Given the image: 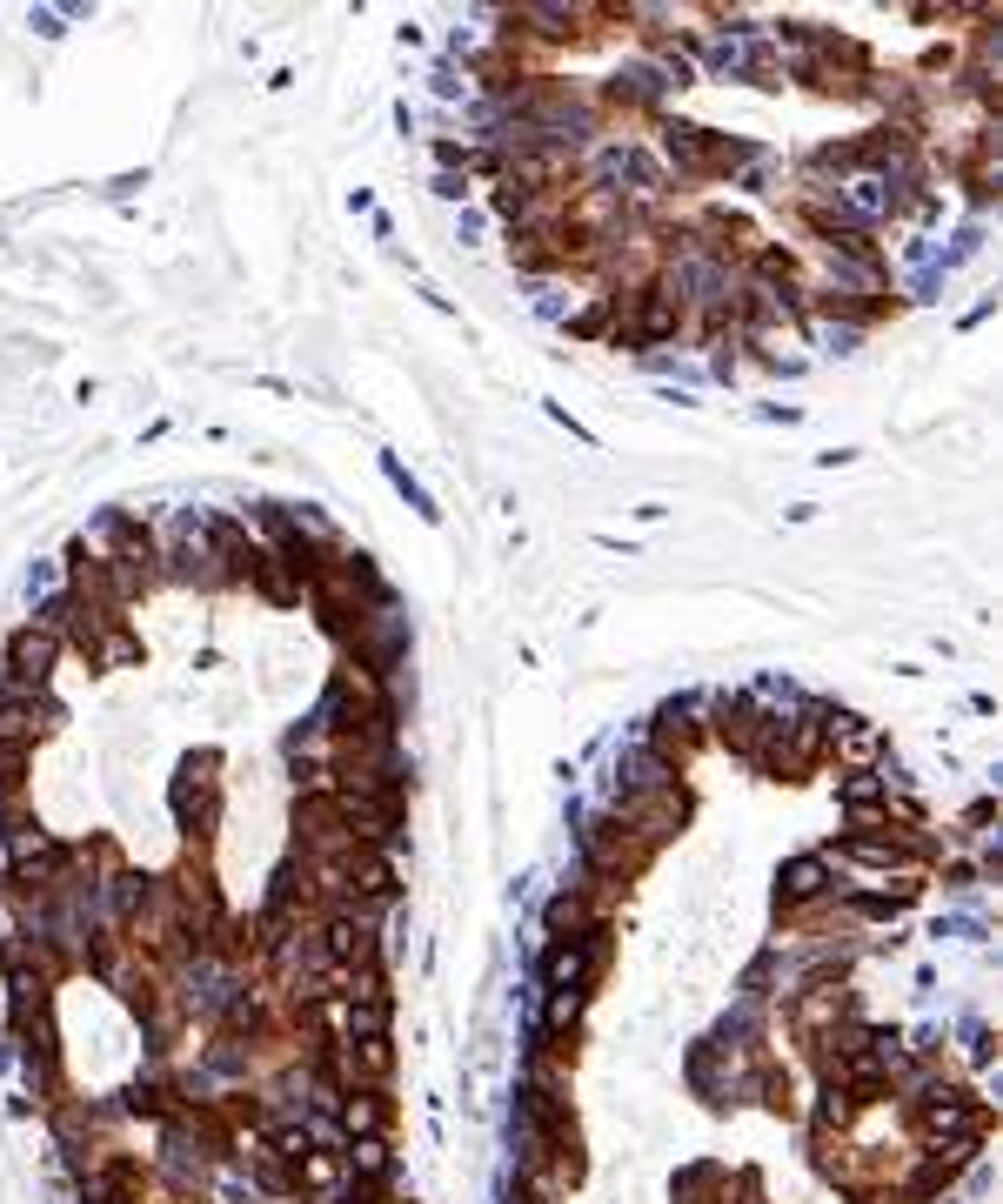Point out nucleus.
<instances>
[{
	"instance_id": "f257e3e1",
	"label": "nucleus",
	"mask_w": 1003,
	"mask_h": 1204,
	"mask_svg": "<svg viewBox=\"0 0 1003 1204\" xmlns=\"http://www.w3.org/2000/svg\"><path fill=\"white\" fill-rule=\"evenodd\" d=\"M649 796H676V756L629 736L609 763V803H649Z\"/></svg>"
},
{
	"instance_id": "f03ea898",
	"label": "nucleus",
	"mask_w": 1003,
	"mask_h": 1204,
	"mask_svg": "<svg viewBox=\"0 0 1003 1204\" xmlns=\"http://www.w3.org/2000/svg\"><path fill=\"white\" fill-rule=\"evenodd\" d=\"M870 321H850V315H810V335L823 355H856V341H863Z\"/></svg>"
},
{
	"instance_id": "7ed1b4c3",
	"label": "nucleus",
	"mask_w": 1003,
	"mask_h": 1204,
	"mask_svg": "<svg viewBox=\"0 0 1003 1204\" xmlns=\"http://www.w3.org/2000/svg\"><path fill=\"white\" fill-rule=\"evenodd\" d=\"M782 890H790V897H816V890H823V856H796V864L782 870Z\"/></svg>"
},
{
	"instance_id": "20e7f679",
	"label": "nucleus",
	"mask_w": 1003,
	"mask_h": 1204,
	"mask_svg": "<svg viewBox=\"0 0 1003 1204\" xmlns=\"http://www.w3.org/2000/svg\"><path fill=\"white\" fill-rule=\"evenodd\" d=\"M488 228H496V214L476 208V201H468V208L455 214V242H462V248H482V242H488Z\"/></svg>"
},
{
	"instance_id": "39448f33",
	"label": "nucleus",
	"mask_w": 1003,
	"mask_h": 1204,
	"mask_svg": "<svg viewBox=\"0 0 1003 1204\" xmlns=\"http://www.w3.org/2000/svg\"><path fill=\"white\" fill-rule=\"evenodd\" d=\"M429 188H435V201H462V208H468V194H476V181H468L462 168H435V181H429Z\"/></svg>"
}]
</instances>
